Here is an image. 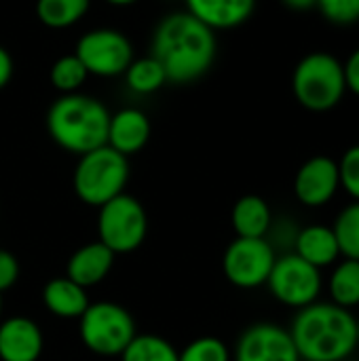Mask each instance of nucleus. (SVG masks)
Instances as JSON below:
<instances>
[{
    "mask_svg": "<svg viewBox=\"0 0 359 361\" xmlns=\"http://www.w3.org/2000/svg\"><path fill=\"white\" fill-rule=\"evenodd\" d=\"M216 49V32L188 11H178L159 21L150 55L163 66L167 82L188 85L207 74Z\"/></svg>",
    "mask_w": 359,
    "mask_h": 361,
    "instance_id": "obj_1",
    "label": "nucleus"
},
{
    "mask_svg": "<svg viewBox=\"0 0 359 361\" xmlns=\"http://www.w3.org/2000/svg\"><path fill=\"white\" fill-rule=\"evenodd\" d=\"M290 336L300 361H343L355 349V317L334 302H313L298 309Z\"/></svg>",
    "mask_w": 359,
    "mask_h": 361,
    "instance_id": "obj_2",
    "label": "nucleus"
},
{
    "mask_svg": "<svg viewBox=\"0 0 359 361\" xmlns=\"http://www.w3.org/2000/svg\"><path fill=\"white\" fill-rule=\"evenodd\" d=\"M108 108L83 93H66L55 99L47 112V131L51 140L74 154H87L108 142Z\"/></svg>",
    "mask_w": 359,
    "mask_h": 361,
    "instance_id": "obj_3",
    "label": "nucleus"
},
{
    "mask_svg": "<svg viewBox=\"0 0 359 361\" xmlns=\"http://www.w3.org/2000/svg\"><path fill=\"white\" fill-rule=\"evenodd\" d=\"M292 91L296 102L311 112L336 108L347 91L343 63L324 51L305 55L294 68Z\"/></svg>",
    "mask_w": 359,
    "mask_h": 361,
    "instance_id": "obj_4",
    "label": "nucleus"
},
{
    "mask_svg": "<svg viewBox=\"0 0 359 361\" xmlns=\"http://www.w3.org/2000/svg\"><path fill=\"white\" fill-rule=\"evenodd\" d=\"M129 180V161L110 146L95 148L80 154L74 169L76 197L93 207H102L114 197L125 192Z\"/></svg>",
    "mask_w": 359,
    "mask_h": 361,
    "instance_id": "obj_5",
    "label": "nucleus"
},
{
    "mask_svg": "<svg viewBox=\"0 0 359 361\" xmlns=\"http://www.w3.org/2000/svg\"><path fill=\"white\" fill-rule=\"evenodd\" d=\"M78 319L83 345L104 357L121 355L138 334L131 313L116 302L89 305Z\"/></svg>",
    "mask_w": 359,
    "mask_h": 361,
    "instance_id": "obj_6",
    "label": "nucleus"
},
{
    "mask_svg": "<svg viewBox=\"0 0 359 361\" xmlns=\"http://www.w3.org/2000/svg\"><path fill=\"white\" fill-rule=\"evenodd\" d=\"M99 241L114 254L135 252L148 233V216L144 205L131 195H118L99 207L97 216Z\"/></svg>",
    "mask_w": 359,
    "mask_h": 361,
    "instance_id": "obj_7",
    "label": "nucleus"
},
{
    "mask_svg": "<svg viewBox=\"0 0 359 361\" xmlns=\"http://www.w3.org/2000/svg\"><path fill=\"white\" fill-rule=\"evenodd\" d=\"M267 286L281 305L305 309L317 302L322 294V271L296 254H286L275 260Z\"/></svg>",
    "mask_w": 359,
    "mask_h": 361,
    "instance_id": "obj_8",
    "label": "nucleus"
},
{
    "mask_svg": "<svg viewBox=\"0 0 359 361\" xmlns=\"http://www.w3.org/2000/svg\"><path fill=\"white\" fill-rule=\"evenodd\" d=\"M89 74L114 78L125 74L133 57V47L129 38L112 27H97L80 36L74 53Z\"/></svg>",
    "mask_w": 359,
    "mask_h": 361,
    "instance_id": "obj_9",
    "label": "nucleus"
},
{
    "mask_svg": "<svg viewBox=\"0 0 359 361\" xmlns=\"http://www.w3.org/2000/svg\"><path fill=\"white\" fill-rule=\"evenodd\" d=\"M275 260V250L267 239L237 237L224 252L222 269L233 286L241 290H254L267 286Z\"/></svg>",
    "mask_w": 359,
    "mask_h": 361,
    "instance_id": "obj_10",
    "label": "nucleus"
},
{
    "mask_svg": "<svg viewBox=\"0 0 359 361\" xmlns=\"http://www.w3.org/2000/svg\"><path fill=\"white\" fill-rule=\"evenodd\" d=\"M235 361H300L290 330L277 324L250 326L235 347Z\"/></svg>",
    "mask_w": 359,
    "mask_h": 361,
    "instance_id": "obj_11",
    "label": "nucleus"
},
{
    "mask_svg": "<svg viewBox=\"0 0 359 361\" xmlns=\"http://www.w3.org/2000/svg\"><path fill=\"white\" fill-rule=\"evenodd\" d=\"M339 188V163L324 154L305 161L294 178V195L307 207H322L330 203Z\"/></svg>",
    "mask_w": 359,
    "mask_h": 361,
    "instance_id": "obj_12",
    "label": "nucleus"
},
{
    "mask_svg": "<svg viewBox=\"0 0 359 361\" xmlns=\"http://www.w3.org/2000/svg\"><path fill=\"white\" fill-rule=\"evenodd\" d=\"M44 338L36 322L8 317L0 324V361H38Z\"/></svg>",
    "mask_w": 359,
    "mask_h": 361,
    "instance_id": "obj_13",
    "label": "nucleus"
},
{
    "mask_svg": "<svg viewBox=\"0 0 359 361\" xmlns=\"http://www.w3.org/2000/svg\"><path fill=\"white\" fill-rule=\"evenodd\" d=\"M150 121L138 108H123L116 114H110L108 123V142L106 146L114 148L123 157L140 152L150 140Z\"/></svg>",
    "mask_w": 359,
    "mask_h": 361,
    "instance_id": "obj_14",
    "label": "nucleus"
},
{
    "mask_svg": "<svg viewBox=\"0 0 359 361\" xmlns=\"http://www.w3.org/2000/svg\"><path fill=\"white\" fill-rule=\"evenodd\" d=\"M114 256L116 254L108 250L102 241L87 243L70 256L68 267H66V277L83 286L85 290L91 286H97L112 271Z\"/></svg>",
    "mask_w": 359,
    "mask_h": 361,
    "instance_id": "obj_15",
    "label": "nucleus"
},
{
    "mask_svg": "<svg viewBox=\"0 0 359 361\" xmlns=\"http://www.w3.org/2000/svg\"><path fill=\"white\" fill-rule=\"evenodd\" d=\"M186 6L193 17L216 32L245 23L256 8V0H186Z\"/></svg>",
    "mask_w": 359,
    "mask_h": 361,
    "instance_id": "obj_16",
    "label": "nucleus"
},
{
    "mask_svg": "<svg viewBox=\"0 0 359 361\" xmlns=\"http://www.w3.org/2000/svg\"><path fill=\"white\" fill-rule=\"evenodd\" d=\"M294 247H296V252H294L296 256H300L303 260H307L309 264H313L320 271L326 267H332L341 256L334 231H332V226H326V224L305 226L296 235Z\"/></svg>",
    "mask_w": 359,
    "mask_h": 361,
    "instance_id": "obj_17",
    "label": "nucleus"
},
{
    "mask_svg": "<svg viewBox=\"0 0 359 361\" xmlns=\"http://www.w3.org/2000/svg\"><path fill=\"white\" fill-rule=\"evenodd\" d=\"M231 224L237 237L243 239H264L271 231L273 216L269 203L258 195L241 197L231 212Z\"/></svg>",
    "mask_w": 359,
    "mask_h": 361,
    "instance_id": "obj_18",
    "label": "nucleus"
},
{
    "mask_svg": "<svg viewBox=\"0 0 359 361\" xmlns=\"http://www.w3.org/2000/svg\"><path fill=\"white\" fill-rule=\"evenodd\" d=\"M42 302L49 313L61 319H78L91 305L87 290L68 277L51 279L42 290Z\"/></svg>",
    "mask_w": 359,
    "mask_h": 361,
    "instance_id": "obj_19",
    "label": "nucleus"
},
{
    "mask_svg": "<svg viewBox=\"0 0 359 361\" xmlns=\"http://www.w3.org/2000/svg\"><path fill=\"white\" fill-rule=\"evenodd\" d=\"M89 4L91 0H36V17L51 30H63L78 23Z\"/></svg>",
    "mask_w": 359,
    "mask_h": 361,
    "instance_id": "obj_20",
    "label": "nucleus"
},
{
    "mask_svg": "<svg viewBox=\"0 0 359 361\" xmlns=\"http://www.w3.org/2000/svg\"><path fill=\"white\" fill-rule=\"evenodd\" d=\"M332 302L343 309H353L359 305V260L345 258L339 262L330 277Z\"/></svg>",
    "mask_w": 359,
    "mask_h": 361,
    "instance_id": "obj_21",
    "label": "nucleus"
},
{
    "mask_svg": "<svg viewBox=\"0 0 359 361\" xmlns=\"http://www.w3.org/2000/svg\"><path fill=\"white\" fill-rule=\"evenodd\" d=\"M125 82L133 93L148 95L159 91L163 85H167V74L163 66L152 55H148V57L133 59L129 63V68L125 70Z\"/></svg>",
    "mask_w": 359,
    "mask_h": 361,
    "instance_id": "obj_22",
    "label": "nucleus"
},
{
    "mask_svg": "<svg viewBox=\"0 0 359 361\" xmlns=\"http://www.w3.org/2000/svg\"><path fill=\"white\" fill-rule=\"evenodd\" d=\"M121 361H178V351L161 336L135 334V338L121 353Z\"/></svg>",
    "mask_w": 359,
    "mask_h": 361,
    "instance_id": "obj_23",
    "label": "nucleus"
},
{
    "mask_svg": "<svg viewBox=\"0 0 359 361\" xmlns=\"http://www.w3.org/2000/svg\"><path fill=\"white\" fill-rule=\"evenodd\" d=\"M341 256L349 260H359V201L347 205L332 226Z\"/></svg>",
    "mask_w": 359,
    "mask_h": 361,
    "instance_id": "obj_24",
    "label": "nucleus"
},
{
    "mask_svg": "<svg viewBox=\"0 0 359 361\" xmlns=\"http://www.w3.org/2000/svg\"><path fill=\"white\" fill-rule=\"evenodd\" d=\"M49 76H51V85L66 95V93H76L85 85L89 72L76 55H63L51 66Z\"/></svg>",
    "mask_w": 359,
    "mask_h": 361,
    "instance_id": "obj_25",
    "label": "nucleus"
},
{
    "mask_svg": "<svg viewBox=\"0 0 359 361\" xmlns=\"http://www.w3.org/2000/svg\"><path fill=\"white\" fill-rule=\"evenodd\" d=\"M178 361H231V351L220 338L203 336L178 353Z\"/></svg>",
    "mask_w": 359,
    "mask_h": 361,
    "instance_id": "obj_26",
    "label": "nucleus"
},
{
    "mask_svg": "<svg viewBox=\"0 0 359 361\" xmlns=\"http://www.w3.org/2000/svg\"><path fill=\"white\" fill-rule=\"evenodd\" d=\"M315 8L336 25H353L359 21V0H317Z\"/></svg>",
    "mask_w": 359,
    "mask_h": 361,
    "instance_id": "obj_27",
    "label": "nucleus"
},
{
    "mask_svg": "<svg viewBox=\"0 0 359 361\" xmlns=\"http://www.w3.org/2000/svg\"><path fill=\"white\" fill-rule=\"evenodd\" d=\"M339 180L355 201H359V144L351 146L339 161Z\"/></svg>",
    "mask_w": 359,
    "mask_h": 361,
    "instance_id": "obj_28",
    "label": "nucleus"
},
{
    "mask_svg": "<svg viewBox=\"0 0 359 361\" xmlns=\"http://www.w3.org/2000/svg\"><path fill=\"white\" fill-rule=\"evenodd\" d=\"M19 279V262L17 258L6 252V250H0V296L2 292L11 290Z\"/></svg>",
    "mask_w": 359,
    "mask_h": 361,
    "instance_id": "obj_29",
    "label": "nucleus"
},
{
    "mask_svg": "<svg viewBox=\"0 0 359 361\" xmlns=\"http://www.w3.org/2000/svg\"><path fill=\"white\" fill-rule=\"evenodd\" d=\"M343 70H345V82H347V89L351 93L359 95V49H355L349 59L343 63Z\"/></svg>",
    "mask_w": 359,
    "mask_h": 361,
    "instance_id": "obj_30",
    "label": "nucleus"
},
{
    "mask_svg": "<svg viewBox=\"0 0 359 361\" xmlns=\"http://www.w3.org/2000/svg\"><path fill=\"white\" fill-rule=\"evenodd\" d=\"M13 78V57L11 53L0 44V89H4Z\"/></svg>",
    "mask_w": 359,
    "mask_h": 361,
    "instance_id": "obj_31",
    "label": "nucleus"
},
{
    "mask_svg": "<svg viewBox=\"0 0 359 361\" xmlns=\"http://www.w3.org/2000/svg\"><path fill=\"white\" fill-rule=\"evenodd\" d=\"M281 2L292 11H311L317 4V0H281Z\"/></svg>",
    "mask_w": 359,
    "mask_h": 361,
    "instance_id": "obj_32",
    "label": "nucleus"
},
{
    "mask_svg": "<svg viewBox=\"0 0 359 361\" xmlns=\"http://www.w3.org/2000/svg\"><path fill=\"white\" fill-rule=\"evenodd\" d=\"M106 2H110V4H114V6H129V4H133V2H138V0H106Z\"/></svg>",
    "mask_w": 359,
    "mask_h": 361,
    "instance_id": "obj_33",
    "label": "nucleus"
},
{
    "mask_svg": "<svg viewBox=\"0 0 359 361\" xmlns=\"http://www.w3.org/2000/svg\"><path fill=\"white\" fill-rule=\"evenodd\" d=\"M355 341H358L359 347V317H355Z\"/></svg>",
    "mask_w": 359,
    "mask_h": 361,
    "instance_id": "obj_34",
    "label": "nucleus"
},
{
    "mask_svg": "<svg viewBox=\"0 0 359 361\" xmlns=\"http://www.w3.org/2000/svg\"><path fill=\"white\" fill-rule=\"evenodd\" d=\"M0 313H2V296H0Z\"/></svg>",
    "mask_w": 359,
    "mask_h": 361,
    "instance_id": "obj_35",
    "label": "nucleus"
}]
</instances>
